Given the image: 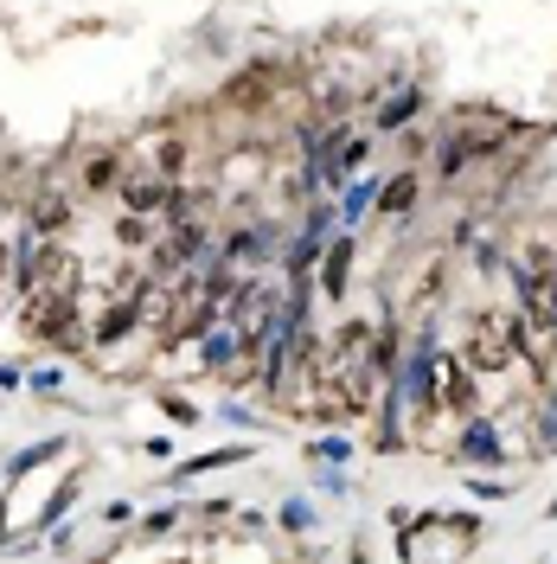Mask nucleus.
<instances>
[{
  "label": "nucleus",
  "instance_id": "nucleus-1",
  "mask_svg": "<svg viewBox=\"0 0 557 564\" xmlns=\"http://www.w3.org/2000/svg\"><path fill=\"white\" fill-rule=\"evenodd\" d=\"M513 353H520V334H513L506 314H475L468 321V334H461V366L468 373H500Z\"/></svg>",
  "mask_w": 557,
  "mask_h": 564
},
{
  "label": "nucleus",
  "instance_id": "nucleus-2",
  "mask_svg": "<svg viewBox=\"0 0 557 564\" xmlns=\"http://www.w3.org/2000/svg\"><path fill=\"white\" fill-rule=\"evenodd\" d=\"M506 135H513V122H506V115H461V122L448 129V142H443V174H461L468 161L493 154Z\"/></svg>",
  "mask_w": 557,
  "mask_h": 564
},
{
  "label": "nucleus",
  "instance_id": "nucleus-3",
  "mask_svg": "<svg viewBox=\"0 0 557 564\" xmlns=\"http://www.w3.org/2000/svg\"><path fill=\"white\" fill-rule=\"evenodd\" d=\"M26 289H52V296H71L77 289V269L65 251H52V244H33L26 251Z\"/></svg>",
  "mask_w": 557,
  "mask_h": 564
},
{
  "label": "nucleus",
  "instance_id": "nucleus-4",
  "mask_svg": "<svg viewBox=\"0 0 557 564\" xmlns=\"http://www.w3.org/2000/svg\"><path fill=\"white\" fill-rule=\"evenodd\" d=\"M26 334L38 340H71V296H52V289H33V301H26Z\"/></svg>",
  "mask_w": 557,
  "mask_h": 564
},
{
  "label": "nucleus",
  "instance_id": "nucleus-5",
  "mask_svg": "<svg viewBox=\"0 0 557 564\" xmlns=\"http://www.w3.org/2000/svg\"><path fill=\"white\" fill-rule=\"evenodd\" d=\"M65 219H71L65 192H38V199H33V225H38V231H58Z\"/></svg>",
  "mask_w": 557,
  "mask_h": 564
},
{
  "label": "nucleus",
  "instance_id": "nucleus-6",
  "mask_svg": "<svg viewBox=\"0 0 557 564\" xmlns=\"http://www.w3.org/2000/svg\"><path fill=\"white\" fill-rule=\"evenodd\" d=\"M410 199H416V180L404 174V180H391V187H385V212H391V219H404Z\"/></svg>",
  "mask_w": 557,
  "mask_h": 564
},
{
  "label": "nucleus",
  "instance_id": "nucleus-7",
  "mask_svg": "<svg viewBox=\"0 0 557 564\" xmlns=\"http://www.w3.org/2000/svg\"><path fill=\"white\" fill-rule=\"evenodd\" d=\"M410 115H416V90H404V97H391V103L378 110V122H385V129H398V122H410Z\"/></svg>",
  "mask_w": 557,
  "mask_h": 564
},
{
  "label": "nucleus",
  "instance_id": "nucleus-8",
  "mask_svg": "<svg viewBox=\"0 0 557 564\" xmlns=\"http://www.w3.org/2000/svg\"><path fill=\"white\" fill-rule=\"evenodd\" d=\"M346 264H353V244H334V257H327V296L346 289Z\"/></svg>",
  "mask_w": 557,
  "mask_h": 564
},
{
  "label": "nucleus",
  "instance_id": "nucleus-9",
  "mask_svg": "<svg viewBox=\"0 0 557 564\" xmlns=\"http://www.w3.org/2000/svg\"><path fill=\"white\" fill-rule=\"evenodd\" d=\"M83 180H90V187H110L115 180V154H90V161H83Z\"/></svg>",
  "mask_w": 557,
  "mask_h": 564
},
{
  "label": "nucleus",
  "instance_id": "nucleus-10",
  "mask_svg": "<svg viewBox=\"0 0 557 564\" xmlns=\"http://www.w3.org/2000/svg\"><path fill=\"white\" fill-rule=\"evenodd\" d=\"M468 398H475V391H468V373H461V366H448V405H455V411H468Z\"/></svg>",
  "mask_w": 557,
  "mask_h": 564
}]
</instances>
